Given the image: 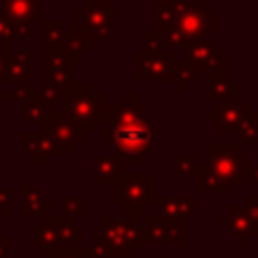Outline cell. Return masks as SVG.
<instances>
[{
  "mask_svg": "<svg viewBox=\"0 0 258 258\" xmlns=\"http://www.w3.org/2000/svg\"><path fill=\"white\" fill-rule=\"evenodd\" d=\"M152 3H154L156 7H165V5H172L174 0H152Z\"/></svg>",
  "mask_w": 258,
  "mask_h": 258,
  "instance_id": "b9f144b4",
  "label": "cell"
},
{
  "mask_svg": "<svg viewBox=\"0 0 258 258\" xmlns=\"http://www.w3.org/2000/svg\"><path fill=\"white\" fill-rule=\"evenodd\" d=\"M12 200H14L12 188L0 186V215H3V218L12 213Z\"/></svg>",
  "mask_w": 258,
  "mask_h": 258,
  "instance_id": "d590c367",
  "label": "cell"
},
{
  "mask_svg": "<svg viewBox=\"0 0 258 258\" xmlns=\"http://www.w3.org/2000/svg\"><path fill=\"white\" fill-rule=\"evenodd\" d=\"M159 204V215L165 222L174 224V227H181L186 224V220L192 215L197 206V195H181V197H159L156 200Z\"/></svg>",
  "mask_w": 258,
  "mask_h": 258,
  "instance_id": "4fadbf2b",
  "label": "cell"
},
{
  "mask_svg": "<svg viewBox=\"0 0 258 258\" xmlns=\"http://www.w3.org/2000/svg\"><path fill=\"white\" fill-rule=\"evenodd\" d=\"M32 52L30 50H16L9 54V63L5 71L3 84H32V71H30Z\"/></svg>",
  "mask_w": 258,
  "mask_h": 258,
  "instance_id": "d6986e66",
  "label": "cell"
},
{
  "mask_svg": "<svg viewBox=\"0 0 258 258\" xmlns=\"http://www.w3.org/2000/svg\"><path fill=\"white\" fill-rule=\"evenodd\" d=\"M236 136H238V145H254V143H258V113L256 111L247 113L245 120L238 127Z\"/></svg>",
  "mask_w": 258,
  "mask_h": 258,
  "instance_id": "83f0119b",
  "label": "cell"
},
{
  "mask_svg": "<svg viewBox=\"0 0 258 258\" xmlns=\"http://www.w3.org/2000/svg\"><path fill=\"white\" fill-rule=\"evenodd\" d=\"M21 143L34 165H50L54 161L52 143L48 141V136L43 132H23Z\"/></svg>",
  "mask_w": 258,
  "mask_h": 258,
  "instance_id": "e0dca14e",
  "label": "cell"
},
{
  "mask_svg": "<svg viewBox=\"0 0 258 258\" xmlns=\"http://www.w3.org/2000/svg\"><path fill=\"white\" fill-rule=\"evenodd\" d=\"M134 61H136V73H134L136 82H168L170 73L179 59L177 52H170V50H163V52L138 50V52H134Z\"/></svg>",
  "mask_w": 258,
  "mask_h": 258,
  "instance_id": "9c48e42d",
  "label": "cell"
},
{
  "mask_svg": "<svg viewBox=\"0 0 258 258\" xmlns=\"http://www.w3.org/2000/svg\"><path fill=\"white\" fill-rule=\"evenodd\" d=\"M113 23H116L113 0H84L82 9L73 12V30L89 34L93 43L111 39Z\"/></svg>",
  "mask_w": 258,
  "mask_h": 258,
  "instance_id": "8992f818",
  "label": "cell"
},
{
  "mask_svg": "<svg viewBox=\"0 0 258 258\" xmlns=\"http://www.w3.org/2000/svg\"><path fill=\"white\" fill-rule=\"evenodd\" d=\"M43 25V48H57L61 43V36H63V23L59 18H45L41 21Z\"/></svg>",
  "mask_w": 258,
  "mask_h": 258,
  "instance_id": "f1b7e54d",
  "label": "cell"
},
{
  "mask_svg": "<svg viewBox=\"0 0 258 258\" xmlns=\"http://www.w3.org/2000/svg\"><path fill=\"white\" fill-rule=\"evenodd\" d=\"M39 3L41 0H0V9L9 16V21L30 25L34 21H43Z\"/></svg>",
  "mask_w": 258,
  "mask_h": 258,
  "instance_id": "ac0fdd59",
  "label": "cell"
},
{
  "mask_svg": "<svg viewBox=\"0 0 258 258\" xmlns=\"http://www.w3.org/2000/svg\"><path fill=\"white\" fill-rule=\"evenodd\" d=\"M32 32L27 23H14L12 21V39H30Z\"/></svg>",
  "mask_w": 258,
  "mask_h": 258,
  "instance_id": "74e56055",
  "label": "cell"
},
{
  "mask_svg": "<svg viewBox=\"0 0 258 258\" xmlns=\"http://www.w3.org/2000/svg\"><path fill=\"white\" fill-rule=\"evenodd\" d=\"M249 181H254L258 186V163H256V168H249Z\"/></svg>",
  "mask_w": 258,
  "mask_h": 258,
  "instance_id": "60d3db41",
  "label": "cell"
},
{
  "mask_svg": "<svg viewBox=\"0 0 258 258\" xmlns=\"http://www.w3.org/2000/svg\"><path fill=\"white\" fill-rule=\"evenodd\" d=\"M43 134L52 143L54 156H71L77 145L84 143V134L75 127V122L68 120L61 111H52L43 120Z\"/></svg>",
  "mask_w": 258,
  "mask_h": 258,
  "instance_id": "ba28073f",
  "label": "cell"
},
{
  "mask_svg": "<svg viewBox=\"0 0 258 258\" xmlns=\"http://www.w3.org/2000/svg\"><path fill=\"white\" fill-rule=\"evenodd\" d=\"M9 249H12V238L0 236V258L7 256V254H9Z\"/></svg>",
  "mask_w": 258,
  "mask_h": 258,
  "instance_id": "ab89813d",
  "label": "cell"
},
{
  "mask_svg": "<svg viewBox=\"0 0 258 258\" xmlns=\"http://www.w3.org/2000/svg\"><path fill=\"white\" fill-rule=\"evenodd\" d=\"M0 43H12V21L0 9Z\"/></svg>",
  "mask_w": 258,
  "mask_h": 258,
  "instance_id": "8d00e7d4",
  "label": "cell"
},
{
  "mask_svg": "<svg viewBox=\"0 0 258 258\" xmlns=\"http://www.w3.org/2000/svg\"><path fill=\"white\" fill-rule=\"evenodd\" d=\"M163 34V45L170 52H177V50H186V45L190 43V39L181 34L179 30H170V32H161Z\"/></svg>",
  "mask_w": 258,
  "mask_h": 258,
  "instance_id": "4dcf8cb0",
  "label": "cell"
},
{
  "mask_svg": "<svg viewBox=\"0 0 258 258\" xmlns=\"http://www.w3.org/2000/svg\"><path fill=\"white\" fill-rule=\"evenodd\" d=\"M218 224H227V229L233 233V236L240 238V245H245L247 238L249 236H256L258 233V222L249 215L247 206H229L227 209V215H220L218 218Z\"/></svg>",
  "mask_w": 258,
  "mask_h": 258,
  "instance_id": "5bb4252c",
  "label": "cell"
},
{
  "mask_svg": "<svg viewBox=\"0 0 258 258\" xmlns=\"http://www.w3.org/2000/svg\"><path fill=\"white\" fill-rule=\"evenodd\" d=\"M0 236H3V233H0Z\"/></svg>",
  "mask_w": 258,
  "mask_h": 258,
  "instance_id": "7bdbcfd3",
  "label": "cell"
},
{
  "mask_svg": "<svg viewBox=\"0 0 258 258\" xmlns=\"http://www.w3.org/2000/svg\"><path fill=\"white\" fill-rule=\"evenodd\" d=\"M195 188H197V195H220L224 197L229 192V186L224 181H220L213 172H211L206 165H197L195 172Z\"/></svg>",
  "mask_w": 258,
  "mask_h": 258,
  "instance_id": "7402d4cb",
  "label": "cell"
},
{
  "mask_svg": "<svg viewBox=\"0 0 258 258\" xmlns=\"http://www.w3.org/2000/svg\"><path fill=\"white\" fill-rule=\"evenodd\" d=\"M206 168L227 186H245L249 181V156L242 154L238 143L206 145Z\"/></svg>",
  "mask_w": 258,
  "mask_h": 258,
  "instance_id": "3957f363",
  "label": "cell"
},
{
  "mask_svg": "<svg viewBox=\"0 0 258 258\" xmlns=\"http://www.w3.org/2000/svg\"><path fill=\"white\" fill-rule=\"evenodd\" d=\"M61 204H63V215L66 218H82L84 215V202H82V197H77V195H66L61 200Z\"/></svg>",
  "mask_w": 258,
  "mask_h": 258,
  "instance_id": "1f68e13d",
  "label": "cell"
},
{
  "mask_svg": "<svg viewBox=\"0 0 258 258\" xmlns=\"http://www.w3.org/2000/svg\"><path fill=\"white\" fill-rule=\"evenodd\" d=\"M168 82L174 86L177 93H186V91L197 82V71L188 61H177L172 68V73H170Z\"/></svg>",
  "mask_w": 258,
  "mask_h": 258,
  "instance_id": "484cf974",
  "label": "cell"
},
{
  "mask_svg": "<svg viewBox=\"0 0 258 258\" xmlns=\"http://www.w3.org/2000/svg\"><path fill=\"white\" fill-rule=\"evenodd\" d=\"M39 93H41V98L45 100V104H48L50 109H54V111H57V107H59V104H61L63 91L54 89V86H48V84H43V89H41Z\"/></svg>",
  "mask_w": 258,
  "mask_h": 258,
  "instance_id": "836d02e7",
  "label": "cell"
},
{
  "mask_svg": "<svg viewBox=\"0 0 258 258\" xmlns=\"http://www.w3.org/2000/svg\"><path fill=\"white\" fill-rule=\"evenodd\" d=\"M247 211H249V215L258 222V197L256 195L249 197V202H247Z\"/></svg>",
  "mask_w": 258,
  "mask_h": 258,
  "instance_id": "f35d334b",
  "label": "cell"
},
{
  "mask_svg": "<svg viewBox=\"0 0 258 258\" xmlns=\"http://www.w3.org/2000/svg\"><path fill=\"white\" fill-rule=\"evenodd\" d=\"M73 66L61 48H43V84L66 91L73 84Z\"/></svg>",
  "mask_w": 258,
  "mask_h": 258,
  "instance_id": "30bf717a",
  "label": "cell"
},
{
  "mask_svg": "<svg viewBox=\"0 0 258 258\" xmlns=\"http://www.w3.org/2000/svg\"><path fill=\"white\" fill-rule=\"evenodd\" d=\"M256 197H258V195H256Z\"/></svg>",
  "mask_w": 258,
  "mask_h": 258,
  "instance_id": "ee69618b",
  "label": "cell"
},
{
  "mask_svg": "<svg viewBox=\"0 0 258 258\" xmlns=\"http://www.w3.org/2000/svg\"><path fill=\"white\" fill-rule=\"evenodd\" d=\"M156 200L154 174H122L113 183V202L125 209L127 220L145 215L147 206L156 204Z\"/></svg>",
  "mask_w": 258,
  "mask_h": 258,
  "instance_id": "5b68a950",
  "label": "cell"
},
{
  "mask_svg": "<svg viewBox=\"0 0 258 258\" xmlns=\"http://www.w3.org/2000/svg\"><path fill=\"white\" fill-rule=\"evenodd\" d=\"M249 111L251 109L247 102L229 100V102H220L218 109L206 116V122H211L218 134H236L238 127H240V122L245 120V116Z\"/></svg>",
  "mask_w": 258,
  "mask_h": 258,
  "instance_id": "8fae6325",
  "label": "cell"
},
{
  "mask_svg": "<svg viewBox=\"0 0 258 258\" xmlns=\"http://www.w3.org/2000/svg\"><path fill=\"white\" fill-rule=\"evenodd\" d=\"M240 93V84L238 82H218V84H209L206 91V102L209 104H220V102H229V100H238Z\"/></svg>",
  "mask_w": 258,
  "mask_h": 258,
  "instance_id": "4316f807",
  "label": "cell"
},
{
  "mask_svg": "<svg viewBox=\"0 0 258 258\" xmlns=\"http://www.w3.org/2000/svg\"><path fill=\"white\" fill-rule=\"evenodd\" d=\"M54 109H50L45 104V100L41 98L39 91L32 93V98L25 102V109H23V118H25L27 125H43V120L52 113Z\"/></svg>",
  "mask_w": 258,
  "mask_h": 258,
  "instance_id": "d4e9b609",
  "label": "cell"
},
{
  "mask_svg": "<svg viewBox=\"0 0 258 258\" xmlns=\"http://www.w3.org/2000/svg\"><path fill=\"white\" fill-rule=\"evenodd\" d=\"M21 213L25 218H34V215H41V218H50L52 213V197L43 195L34 183H25L21 186Z\"/></svg>",
  "mask_w": 258,
  "mask_h": 258,
  "instance_id": "2e32d148",
  "label": "cell"
},
{
  "mask_svg": "<svg viewBox=\"0 0 258 258\" xmlns=\"http://www.w3.org/2000/svg\"><path fill=\"white\" fill-rule=\"evenodd\" d=\"M104 93L95 89L93 82H73L61 98V113L68 120L75 122V127L82 134H93L95 125L100 122V113H102Z\"/></svg>",
  "mask_w": 258,
  "mask_h": 258,
  "instance_id": "7a4b0ae2",
  "label": "cell"
},
{
  "mask_svg": "<svg viewBox=\"0 0 258 258\" xmlns=\"http://www.w3.org/2000/svg\"><path fill=\"white\" fill-rule=\"evenodd\" d=\"M102 138L113 145L125 165H143L156 150V129L147 122V109L134 98L132 91L122 95V102H107L100 113Z\"/></svg>",
  "mask_w": 258,
  "mask_h": 258,
  "instance_id": "6da1fadb",
  "label": "cell"
},
{
  "mask_svg": "<svg viewBox=\"0 0 258 258\" xmlns=\"http://www.w3.org/2000/svg\"><path fill=\"white\" fill-rule=\"evenodd\" d=\"M174 30H179L186 39H204L209 32L218 27V12L206 5V0H174Z\"/></svg>",
  "mask_w": 258,
  "mask_h": 258,
  "instance_id": "52a82bcc",
  "label": "cell"
},
{
  "mask_svg": "<svg viewBox=\"0 0 258 258\" xmlns=\"http://www.w3.org/2000/svg\"><path fill=\"white\" fill-rule=\"evenodd\" d=\"M197 156L195 154H181V156H177L174 159V174H190V172H195L197 170Z\"/></svg>",
  "mask_w": 258,
  "mask_h": 258,
  "instance_id": "d6a6232c",
  "label": "cell"
},
{
  "mask_svg": "<svg viewBox=\"0 0 258 258\" xmlns=\"http://www.w3.org/2000/svg\"><path fill=\"white\" fill-rule=\"evenodd\" d=\"M154 242H163V245H186V236H183L181 227L165 222L161 215H147L145 220V231H143V245H154Z\"/></svg>",
  "mask_w": 258,
  "mask_h": 258,
  "instance_id": "7c38bea8",
  "label": "cell"
},
{
  "mask_svg": "<svg viewBox=\"0 0 258 258\" xmlns=\"http://www.w3.org/2000/svg\"><path fill=\"white\" fill-rule=\"evenodd\" d=\"M145 50L147 52H163V34L156 30H147L145 32Z\"/></svg>",
  "mask_w": 258,
  "mask_h": 258,
  "instance_id": "e575fe53",
  "label": "cell"
},
{
  "mask_svg": "<svg viewBox=\"0 0 258 258\" xmlns=\"http://www.w3.org/2000/svg\"><path fill=\"white\" fill-rule=\"evenodd\" d=\"M32 93H34L32 84H7L5 102H27L32 98Z\"/></svg>",
  "mask_w": 258,
  "mask_h": 258,
  "instance_id": "f546056e",
  "label": "cell"
},
{
  "mask_svg": "<svg viewBox=\"0 0 258 258\" xmlns=\"http://www.w3.org/2000/svg\"><path fill=\"white\" fill-rule=\"evenodd\" d=\"M127 165L122 163V159L113 152L107 154H98L93 159V183L95 186H109V183H116L118 179L125 174Z\"/></svg>",
  "mask_w": 258,
  "mask_h": 258,
  "instance_id": "9a60e30c",
  "label": "cell"
},
{
  "mask_svg": "<svg viewBox=\"0 0 258 258\" xmlns=\"http://www.w3.org/2000/svg\"><path fill=\"white\" fill-rule=\"evenodd\" d=\"M202 73H206V80L209 84H218V82H227L229 80V52L218 50L213 57L209 59Z\"/></svg>",
  "mask_w": 258,
  "mask_h": 258,
  "instance_id": "cb8c5ba5",
  "label": "cell"
},
{
  "mask_svg": "<svg viewBox=\"0 0 258 258\" xmlns=\"http://www.w3.org/2000/svg\"><path fill=\"white\" fill-rule=\"evenodd\" d=\"M93 240L98 251L109 256H132L134 247L143 245V229L134 220H116L107 215L102 227H95Z\"/></svg>",
  "mask_w": 258,
  "mask_h": 258,
  "instance_id": "277c9868",
  "label": "cell"
},
{
  "mask_svg": "<svg viewBox=\"0 0 258 258\" xmlns=\"http://www.w3.org/2000/svg\"><path fill=\"white\" fill-rule=\"evenodd\" d=\"M59 48L68 54V59H71L73 63H80L82 59H84V54L91 52V50L95 48V43H93V39H91L89 34H84V32L66 30L63 32V36H61Z\"/></svg>",
  "mask_w": 258,
  "mask_h": 258,
  "instance_id": "ffe728a7",
  "label": "cell"
},
{
  "mask_svg": "<svg viewBox=\"0 0 258 258\" xmlns=\"http://www.w3.org/2000/svg\"><path fill=\"white\" fill-rule=\"evenodd\" d=\"M183 52H186V61L190 63L197 73H200L202 68L209 63V59L218 52V48H215V41H211L209 36H204V39L190 41V43L186 45V50H183Z\"/></svg>",
  "mask_w": 258,
  "mask_h": 258,
  "instance_id": "44dd1931",
  "label": "cell"
},
{
  "mask_svg": "<svg viewBox=\"0 0 258 258\" xmlns=\"http://www.w3.org/2000/svg\"><path fill=\"white\" fill-rule=\"evenodd\" d=\"M32 245L41 247L43 251L57 249V220H54V215L45 218L43 222L32 229Z\"/></svg>",
  "mask_w": 258,
  "mask_h": 258,
  "instance_id": "603a6c76",
  "label": "cell"
}]
</instances>
